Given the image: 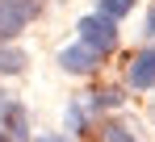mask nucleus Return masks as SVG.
Here are the masks:
<instances>
[{
    "mask_svg": "<svg viewBox=\"0 0 155 142\" xmlns=\"http://www.w3.org/2000/svg\"><path fill=\"white\" fill-rule=\"evenodd\" d=\"M4 109H8V96H4V92H0V113H4Z\"/></svg>",
    "mask_w": 155,
    "mask_h": 142,
    "instance_id": "f8f14e48",
    "label": "nucleus"
},
{
    "mask_svg": "<svg viewBox=\"0 0 155 142\" xmlns=\"http://www.w3.org/2000/svg\"><path fill=\"white\" fill-rule=\"evenodd\" d=\"M130 84L134 88H155V46H147V50H138L134 59H130Z\"/></svg>",
    "mask_w": 155,
    "mask_h": 142,
    "instance_id": "20e7f679",
    "label": "nucleus"
},
{
    "mask_svg": "<svg viewBox=\"0 0 155 142\" xmlns=\"http://www.w3.org/2000/svg\"><path fill=\"white\" fill-rule=\"evenodd\" d=\"M101 142H138V138L130 134L126 125H117V121H109V125L101 130Z\"/></svg>",
    "mask_w": 155,
    "mask_h": 142,
    "instance_id": "6e6552de",
    "label": "nucleus"
},
{
    "mask_svg": "<svg viewBox=\"0 0 155 142\" xmlns=\"http://www.w3.org/2000/svg\"><path fill=\"white\" fill-rule=\"evenodd\" d=\"M97 63H101V54L92 46H84V42H76V46L59 50V67L67 71V75H92L97 71Z\"/></svg>",
    "mask_w": 155,
    "mask_h": 142,
    "instance_id": "7ed1b4c3",
    "label": "nucleus"
},
{
    "mask_svg": "<svg viewBox=\"0 0 155 142\" xmlns=\"http://www.w3.org/2000/svg\"><path fill=\"white\" fill-rule=\"evenodd\" d=\"M67 125H71V130H84V109H80V105H71V113H67Z\"/></svg>",
    "mask_w": 155,
    "mask_h": 142,
    "instance_id": "1a4fd4ad",
    "label": "nucleus"
},
{
    "mask_svg": "<svg viewBox=\"0 0 155 142\" xmlns=\"http://www.w3.org/2000/svg\"><path fill=\"white\" fill-rule=\"evenodd\" d=\"M130 8H134V0H97V13H105V17H113V21H122Z\"/></svg>",
    "mask_w": 155,
    "mask_h": 142,
    "instance_id": "423d86ee",
    "label": "nucleus"
},
{
    "mask_svg": "<svg viewBox=\"0 0 155 142\" xmlns=\"http://www.w3.org/2000/svg\"><path fill=\"white\" fill-rule=\"evenodd\" d=\"M0 142H4V130H0Z\"/></svg>",
    "mask_w": 155,
    "mask_h": 142,
    "instance_id": "ddd939ff",
    "label": "nucleus"
},
{
    "mask_svg": "<svg viewBox=\"0 0 155 142\" xmlns=\"http://www.w3.org/2000/svg\"><path fill=\"white\" fill-rule=\"evenodd\" d=\"M25 50H17V46H8V42H0V75H21L25 71Z\"/></svg>",
    "mask_w": 155,
    "mask_h": 142,
    "instance_id": "39448f33",
    "label": "nucleus"
},
{
    "mask_svg": "<svg viewBox=\"0 0 155 142\" xmlns=\"http://www.w3.org/2000/svg\"><path fill=\"white\" fill-rule=\"evenodd\" d=\"M29 4H34V0H29Z\"/></svg>",
    "mask_w": 155,
    "mask_h": 142,
    "instance_id": "4468645a",
    "label": "nucleus"
},
{
    "mask_svg": "<svg viewBox=\"0 0 155 142\" xmlns=\"http://www.w3.org/2000/svg\"><path fill=\"white\" fill-rule=\"evenodd\" d=\"M38 142H67V138H59V134H46V138H38Z\"/></svg>",
    "mask_w": 155,
    "mask_h": 142,
    "instance_id": "9b49d317",
    "label": "nucleus"
},
{
    "mask_svg": "<svg viewBox=\"0 0 155 142\" xmlns=\"http://www.w3.org/2000/svg\"><path fill=\"white\" fill-rule=\"evenodd\" d=\"M147 34H151V38H155V8H151V13H147Z\"/></svg>",
    "mask_w": 155,
    "mask_h": 142,
    "instance_id": "9d476101",
    "label": "nucleus"
},
{
    "mask_svg": "<svg viewBox=\"0 0 155 142\" xmlns=\"http://www.w3.org/2000/svg\"><path fill=\"white\" fill-rule=\"evenodd\" d=\"M126 96H122V88H101V92H92V105L97 109H117Z\"/></svg>",
    "mask_w": 155,
    "mask_h": 142,
    "instance_id": "0eeeda50",
    "label": "nucleus"
},
{
    "mask_svg": "<svg viewBox=\"0 0 155 142\" xmlns=\"http://www.w3.org/2000/svg\"><path fill=\"white\" fill-rule=\"evenodd\" d=\"M76 29H80V42H84V46H92L97 54H109V50L117 46V21H113V17H105V13L84 17Z\"/></svg>",
    "mask_w": 155,
    "mask_h": 142,
    "instance_id": "f257e3e1",
    "label": "nucleus"
},
{
    "mask_svg": "<svg viewBox=\"0 0 155 142\" xmlns=\"http://www.w3.org/2000/svg\"><path fill=\"white\" fill-rule=\"evenodd\" d=\"M38 4H29V0H0V42L21 38V29L29 25V13Z\"/></svg>",
    "mask_w": 155,
    "mask_h": 142,
    "instance_id": "f03ea898",
    "label": "nucleus"
}]
</instances>
